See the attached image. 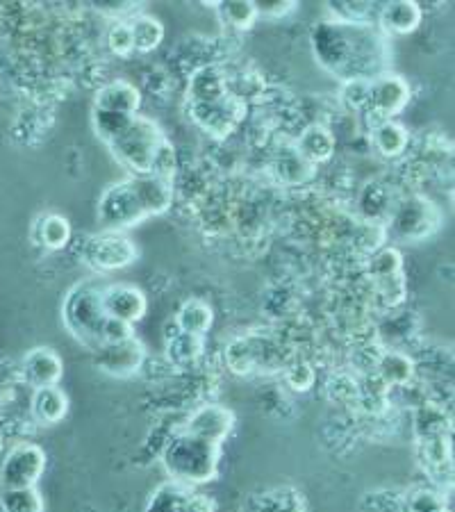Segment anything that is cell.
<instances>
[{
  "instance_id": "obj_1",
  "label": "cell",
  "mask_w": 455,
  "mask_h": 512,
  "mask_svg": "<svg viewBox=\"0 0 455 512\" xmlns=\"http://www.w3.org/2000/svg\"><path fill=\"white\" fill-rule=\"evenodd\" d=\"M310 39L321 69L342 82L374 80L387 71L392 57L387 37L371 23L324 19L312 28Z\"/></svg>"
},
{
  "instance_id": "obj_2",
  "label": "cell",
  "mask_w": 455,
  "mask_h": 512,
  "mask_svg": "<svg viewBox=\"0 0 455 512\" xmlns=\"http://www.w3.org/2000/svg\"><path fill=\"white\" fill-rule=\"evenodd\" d=\"M173 205V183L155 176H126L98 198V221L103 230H123L164 214Z\"/></svg>"
},
{
  "instance_id": "obj_3",
  "label": "cell",
  "mask_w": 455,
  "mask_h": 512,
  "mask_svg": "<svg viewBox=\"0 0 455 512\" xmlns=\"http://www.w3.org/2000/svg\"><path fill=\"white\" fill-rule=\"evenodd\" d=\"M219 460L221 447L185 431L173 435L164 444L160 456L162 469L169 476V481H176L187 487L212 483L219 476Z\"/></svg>"
},
{
  "instance_id": "obj_4",
  "label": "cell",
  "mask_w": 455,
  "mask_h": 512,
  "mask_svg": "<svg viewBox=\"0 0 455 512\" xmlns=\"http://www.w3.org/2000/svg\"><path fill=\"white\" fill-rule=\"evenodd\" d=\"M164 139L167 137H164L162 128L151 117L137 114L119 132H114L105 144L110 148L112 158L128 171V176H148L157 148Z\"/></svg>"
},
{
  "instance_id": "obj_5",
  "label": "cell",
  "mask_w": 455,
  "mask_h": 512,
  "mask_svg": "<svg viewBox=\"0 0 455 512\" xmlns=\"http://www.w3.org/2000/svg\"><path fill=\"white\" fill-rule=\"evenodd\" d=\"M101 289L103 285H98L96 280H85L69 289L62 303V321L66 330L91 351L103 344L105 328L110 324V317L103 310Z\"/></svg>"
},
{
  "instance_id": "obj_6",
  "label": "cell",
  "mask_w": 455,
  "mask_h": 512,
  "mask_svg": "<svg viewBox=\"0 0 455 512\" xmlns=\"http://www.w3.org/2000/svg\"><path fill=\"white\" fill-rule=\"evenodd\" d=\"M142 107V92L130 80H110L98 89L91 105V126L98 139L107 142L114 132H119L126 123L137 117Z\"/></svg>"
},
{
  "instance_id": "obj_7",
  "label": "cell",
  "mask_w": 455,
  "mask_h": 512,
  "mask_svg": "<svg viewBox=\"0 0 455 512\" xmlns=\"http://www.w3.org/2000/svg\"><path fill=\"white\" fill-rule=\"evenodd\" d=\"M137 258V244L123 230H101L80 244V262L98 276L126 269L132 262H137Z\"/></svg>"
},
{
  "instance_id": "obj_8",
  "label": "cell",
  "mask_w": 455,
  "mask_h": 512,
  "mask_svg": "<svg viewBox=\"0 0 455 512\" xmlns=\"http://www.w3.org/2000/svg\"><path fill=\"white\" fill-rule=\"evenodd\" d=\"M390 233L399 242H424L442 226V210L421 194L405 196L390 212Z\"/></svg>"
},
{
  "instance_id": "obj_9",
  "label": "cell",
  "mask_w": 455,
  "mask_h": 512,
  "mask_svg": "<svg viewBox=\"0 0 455 512\" xmlns=\"http://www.w3.org/2000/svg\"><path fill=\"white\" fill-rule=\"evenodd\" d=\"M46 451L35 442H19L5 453L0 465V490L37 487L46 472Z\"/></svg>"
},
{
  "instance_id": "obj_10",
  "label": "cell",
  "mask_w": 455,
  "mask_h": 512,
  "mask_svg": "<svg viewBox=\"0 0 455 512\" xmlns=\"http://www.w3.org/2000/svg\"><path fill=\"white\" fill-rule=\"evenodd\" d=\"M246 110L248 105L244 101H239L233 94L221 98L217 103H189V117H192V121L203 132H208V135L217 139L233 135L246 119Z\"/></svg>"
},
{
  "instance_id": "obj_11",
  "label": "cell",
  "mask_w": 455,
  "mask_h": 512,
  "mask_svg": "<svg viewBox=\"0 0 455 512\" xmlns=\"http://www.w3.org/2000/svg\"><path fill=\"white\" fill-rule=\"evenodd\" d=\"M410 103V82L399 73L385 71L371 80V98H369V128L385 119H394L396 114L405 110Z\"/></svg>"
},
{
  "instance_id": "obj_12",
  "label": "cell",
  "mask_w": 455,
  "mask_h": 512,
  "mask_svg": "<svg viewBox=\"0 0 455 512\" xmlns=\"http://www.w3.org/2000/svg\"><path fill=\"white\" fill-rule=\"evenodd\" d=\"M94 353V365L107 376L114 378H128L135 376L146 365V346L142 340H137V335L126 337L119 342H107L101 344Z\"/></svg>"
},
{
  "instance_id": "obj_13",
  "label": "cell",
  "mask_w": 455,
  "mask_h": 512,
  "mask_svg": "<svg viewBox=\"0 0 455 512\" xmlns=\"http://www.w3.org/2000/svg\"><path fill=\"white\" fill-rule=\"evenodd\" d=\"M101 301L107 317L128 326H135L137 321H142L148 310V299L144 289L132 283L103 285Z\"/></svg>"
},
{
  "instance_id": "obj_14",
  "label": "cell",
  "mask_w": 455,
  "mask_h": 512,
  "mask_svg": "<svg viewBox=\"0 0 455 512\" xmlns=\"http://www.w3.org/2000/svg\"><path fill=\"white\" fill-rule=\"evenodd\" d=\"M235 428V412L221 406V403H201V406L192 410V415L187 417L185 428L182 431L189 435L201 437L205 442L217 444L223 447V442L228 440V435Z\"/></svg>"
},
{
  "instance_id": "obj_15",
  "label": "cell",
  "mask_w": 455,
  "mask_h": 512,
  "mask_svg": "<svg viewBox=\"0 0 455 512\" xmlns=\"http://www.w3.org/2000/svg\"><path fill=\"white\" fill-rule=\"evenodd\" d=\"M417 456L424 474L433 481V485L449 487L453 485V449L451 435L430 437V440L417 442Z\"/></svg>"
},
{
  "instance_id": "obj_16",
  "label": "cell",
  "mask_w": 455,
  "mask_h": 512,
  "mask_svg": "<svg viewBox=\"0 0 455 512\" xmlns=\"http://www.w3.org/2000/svg\"><path fill=\"white\" fill-rule=\"evenodd\" d=\"M62 376H64L62 355L53 349H48V346H37V349H32L23 355L21 378L23 383L32 387V390L60 385Z\"/></svg>"
},
{
  "instance_id": "obj_17",
  "label": "cell",
  "mask_w": 455,
  "mask_h": 512,
  "mask_svg": "<svg viewBox=\"0 0 455 512\" xmlns=\"http://www.w3.org/2000/svg\"><path fill=\"white\" fill-rule=\"evenodd\" d=\"M424 19V10L412 0H396V3H385L376 12V28L383 35L390 37H405L412 35Z\"/></svg>"
},
{
  "instance_id": "obj_18",
  "label": "cell",
  "mask_w": 455,
  "mask_h": 512,
  "mask_svg": "<svg viewBox=\"0 0 455 512\" xmlns=\"http://www.w3.org/2000/svg\"><path fill=\"white\" fill-rule=\"evenodd\" d=\"M230 96L228 92V71L221 64H205L192 71L187 85V101L194 105L217 103Z\"/></svg>"
},
{
  "instance_id": "obj_19",
  "label": "cell",
  "mask_w": 455,
  "mask_h": 512,
  "mask_svg": "<svg viewBox=\"0 0 455 512\" xmlns=\"http://www.w3.org/2000/svg\"><path fill=\"white\" fill-rule=\"evenodd\" d=\"M203 337L182 333V330L173 324L167 326V333H164V355H167V362L176 369H192L198 365V360L203 358Z\"/></svg>"
},
{
  "instance_id": "obj_20",
  "label": "cell",
  "mask_w": 455,
  "mask_h": 512,
  "mask_svg": "<svg viewBox=\"0 0 455 512\" xmlns=\"http://www.w3.org/2000/svg\"><path fill=\"white\" fill-rule=\"evenodd\" d=\"M296 151H299L312 167L317 164H326L333 160L337 151V137L324 123H310L308 128L301 130L299 139H296Z\"/></svg>"
},
{
  "instance_id": "obj_21",
  "label": "cell",
  "mask_w": 455,
  "mask_h": 512,
  "mask_svg": "<svg viewBox=\"0 0 455 512\" xmlns=\"http://www.w3.org/2000/svg\"><path fill=\"white\" fill-rule=\"evenodd\" d=\"M30 415L41 426H55L69 415V396L60 385L39 387L30 396Z\"/></svg>"
},
{
  "instance_id": "obj_22",
  "label": "cell",
  "mask_w": 455,
  "mask_h": 512,
  "mask_svg": "<svg viewBox=\"0 0 455 512\" xmlns=\"http://www.w3.org/2000/svg\"><path fill=\"white\" fill-rule=\"evenodd\" d=\"M30 235L32 242L41 246L44 251H62L71 242L73 228L69 224V219L62 217V214L48 212L37 217L35 224H32Z\"/></svg>"
},
{
  "instance_id": "obj_23",
  "label": "cell",
  "mask_w": 455,
  "mask_h": 512,
  "mask_svg": "<svg viewBox=\"0 0 455 512\" xmlns=\"http://www.w3.org/2000/svg\"><path fill=\"white\" fill-rule=\"evenodd\" d=\"M415 371H417V362L415 358H410L408 353L383 351L374 374L383 381L385 387H390L392 390V387H403L410 381H415Z\"/></svg>"
},
{
  "instance_id": "obj_24",
  "label": "cell",
  "mask_w": 455,
  "mask_h": 512,
  "mask_svg": "<svg viewBox=\"0 0 455 512\" xmlns=\"http://www.w3.org/2000/svg\"><path fill=\"white\" fill-rule=\"evenodd\" d=\"M371 142H374L376 151L385 158H401L410 146V132L403 123L394 119H385L371 126Z\"/></svg>"
},
{
  "instance_id": "obj_25",
  "label": "cell",
  "mask_w": 455,
  "mask_h": 512,
  "mask_svg": "<svg viewBox=\"0 0 455 512\" xmlns=\"http://www.w3.org/2000/svg\"><path fill=\"white\" fill-rule=\"evenodd\" d=\"M173 324H176L182 333L203 337L210 333V328L214 324V310L208 301L203 299H187L180 305L176 317H173Z\"/></svg>"
},
{
  "instance_id": "obj_26",
  "label": "cell",
  "mask_w": 455,
  "mask_h": 512,
  "mask_svg": "<svg viewBox=\"0 0 455 512\" xmlns=\"http://www.w3.org/2000/svg\"><path fill=\"white\" fill-rule=\"evenodd\" d=\"M412 431H415L417 442L430 440V437L440 435H451V419L446 415L442 406H437L433 401H426L424 406L415 408V415H412Z\"/></svg>"
},
{
  "instance_id": "obj_27",
  "label": "cell",
  "mask_w": 455,
  "mask_h": 512,
  "mask_svg": "<svg viewBox=\"0 0 455 512\" xmlns=\"http://www.w3.org/2000/svg\"><path fill=\"white\" fill-rule=\"evenodd\" d=\"M192 494L194 487H187L176 481H164L148 497L144 512H185Z\"/></svg>"
},
{
  "instance_id": "obj_28",
  "label": "cell",
  "mask_w": 455,
  "mask_h": 512,
  "mask_svg": "<svg viewBox=\"0 0 455 512\" xmlns=\"http://www.w3.org/2000/svg\"><path fill=\"white\" fill-rule=\"evenodd\" d=\"M273 169H276L278 178L283 180L285 185H305L314 176V167L296 151V146H285L283 151L276 155Z\"/></svg>"
},
{
  "instance_id": "obj_29",
  "label": "cell",
  "mask_w": 455,
  "mask_h": 512,
  "mask_svg": "<svg viewBox=\"0 0 455 512\" xmlns=\"http://www.w3.org/2000/svg\"><path fill=\"white\" fill-rule=\"evenodd\" d=\"M130 30H132V39H135V53H153L157 46L162 44L164 39V26L162 21L153 14H132L130 19Z\"/></svg>"
},
{
  "instance_id": "obj_30",
  "label": "cell",
  "mask_w": 455,
  "mask_h": 512,
  "mask_svg": "<svg viewBox=\"0 0 455 512\" xmlns=\"http://www.w3.org/2000/svg\"><path fill=\"white\" fill-rule=\"evenodd\" d=\"M0 512H46V501L37 487L0 490Z\"/></svg>"
},
{
  "instance_id": "obj_31",
  "label": "cell",
  "mask_w": 455,
  "mask_h": 512,
  "mask_svg": "<svg viewBox=\"0 0 455 512\" xmlns=\"http://www.w3.org/2000/svg\"><path fill=\"white\" fill-rule=\"evenodd\" d=\"M219 19L233 30H248L258 21V10L255 3H244V0H228V3H217Z\"/></svg>"
},
{
  "instance_id": "obj_32",
  "label": "cell",
  "mask_w": 455,
  "mask_h": 512,
  "mask_svg": "<svg viewBox=\"0 0 455 512\" xmlns=\"http://www.w3.org/2000/svg\"><path fill=\"white\" fill-rule=\"evenodd\" d=\"M362 392V381L358 376L346 374V371H339V374L330 376V381L326 385V394L333 403H339V406H355L360 399Z\"/></svg>"
},
{
  "instance_id": "obj_33",
  "label": "cell",
  "mask_w": 455,
  "mask_h": 512,
  "mask_svg": "<svg viewBox=\"0 0 455 512\" xmlns=\"http://www.w3.org/2000/svg\"><path fill=\"white\" fill-rule=\"evenodd\" d=\"M360 208L362 212L367 214L369 219H383V217H390V212L394 208L392 203V196L387 189L380 185V183H369L367 187L362 189L360 194Z\"/></svg>"
},
{
  "instance_id": "obj_34",
  "label": "cell",
  "mask_w": 455,
  "mask_h": 512,
  "mask_svg": "<svg viewBox=\"0 0 455 512\" xmlns=\"http://www.w3.org/2000/svg\"><path fill=\"white\" fill-rule=\"evenodd\" d=\"M283 378L287 387L292 392H310L314 383H317V369H314L312 362L303 360V358H296L292 362H285L283 367Z\"/></svg>"
},
{
  "instance_id": "obj_35",
  "label": "cell",
  "mask_w": 455,
  "mask_h": 512,
  "mask_svg": "<svg viewBox=\"0 0 455 512\" xmlns=\"http://www.w3.org/2000/svg\"><path fill=\"white\" fill-rule=\"evenodd\" d=\"M369 278H385L394 274H403V255L394 246H385V249H378L371 253L369 264H367Z\"/></svg>"
},
{
  "instance_id": "obj_36",
  "label": "cell",
  "mask_w": 455,
  "mask_h": 512,
  "mask_svg": "<svg viewBox=\"0 0 455 512\" xmlns=\"http://www.w3.org/2000/svg\"><path fill=\"white\" fill-rule=\"evenodd\" d=\"M446 508V501L435 487H415L403 494V512H440Z\"/></svg>"
},
{
  "instance_id": "obj_37",
  "label": "cell",
  "mask_w": 455,
  "mask_h": 512,
  "mask_svg": "<svg viewBox=\"0 0 455 512\" xmlns=\"http://www.w3.org/2000/svg\"><path fill=\"white\" fill-rule=\"evenodd\" d=\"M105 46L114 57H130L135 53V39H132V30L128 19L112 21V26L107 28Z\"/></svg>"
},
{
  "instance_id": "obj_38",
  "label": "cell",
  "mask_w": 455,
  "mask_h": 512,
  "mask_svg": "<svg viewBox=\"0 0 455 512\" xmlns=\"http://www.w3.org/2000/svg\"><path fill=\"white\" fill-rule=\"evenodd\" d=\"M371 287H374V296L378 301H383L387 308H396V305L405 301V276L394 274L385 278H374L371 280Z\"/></svg>"
},
{
  "instance_id": "obj_39",
  "label": "cell",
  "mask_w": 455,
  "mask_h": 512,
  "mask_svg": "<svg viewBox=\"0 0 455 512\" xmlns=\"http://www.w3.org/2000/svg\"><path fill=\"white\" fill-rule=\"evenodd\" d=\"M342 103L355 112H367L369 110V98H371V80L355 78L342 82Z\"/></svg>"
},
{
  "instance_id": "obj_40",
  "label": "cell",
  "mask_w": 455,
  "mask_h": 512,
  "mask_svg": "<svg viewBox=\"0 0 455 512\" xmlns=\"http://www.w3.org/2000/svg\"><path fill=\"white\" fill-rule=\"evenodd\" d=\"M176 171H178L176 148H173L169 139H164L160 148H157L153 164H151V173H148V176H155V178L167 180V183H173V178H176Z\"/></svg>"
},
{
  "instance_id": "obj_41",
  "label": "cell",
  "mask_w": 455,
  "mask_h": 512,
  "mask_svg": "<svg viewBox=\"0 0 455 512\" xmlns=\"http://www.w3.org/2000/svg\"><path fill=\"white\" fill-rule=\"evenodd\" d=\"M258 19H283L289 12L296 10L294 0H276V3H255Z\"/></svg>"
},
{
  "instance_id": "obj_42",
  "label": "cell",
  "mask_w": 455,
  "mask_h": 512,
  "mask_svg": "<svg viewBox=\"0 0 455 512\" xmlns=\"http://www.w3.org/2000/svg\"><path fill=\"white\" fill-rule=\"evenodd\" d=\"M185 512H214L212 501L208 497H203V494L194 492L192 499L187 503V510Z\"/></svg>"
},
{
  "instance_id": "obj_43",
  "label": "cell",
  "mask_w": 455,
  "mask_h": 512,
  "mask_svg": "<svg viewBox=\"0 0 455 512\" xmlns=\"http://www.w3.org/2000/svg\"><path fill=\"white\" fill-rule=\"evenodd\" d=\"M440 512H451V510H449V508H444V510H440Z\"/></svg>"
}]
</instances>
